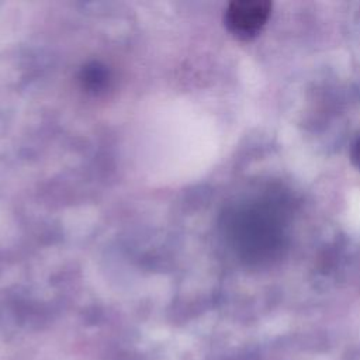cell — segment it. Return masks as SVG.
Here are the masks:
<instances>
[{
    "instance_id": "1",
    "label": "cell",
    "mask_w": 360,
    "mask_h": 360,
    "mask_svg": "<svg viewBox=\"0 0 360 360\" xmlns=\"http://www.w3.org/2000/svg\"><path fill=\"white\" fill-rule=\"evenodd\" d=\"M235 239L246 259L255 263L274 260L284 248V232L277 210L267 202L242 210L236 217Z\"/></svg>"
},
{
    "instance_id": "2",
    "label": "cell",
    "mask_w": 360,
    "mask_h": 360,
    "mask_svg": "<svg viewBox=\"0 0 360 360\" xmlns=\"http://www.w3.org/2000/svg\"><path fill=\"white\" fill-rule=\"evenodd\" d=\"M271 3L264 0H239L228 6L225 24L232 35L239 39H252L267 22Z\"/></svg>"
},
{
    "instance_id": "3",
    "label": "cell",
    "mask_w": 360,
    "mask_h": 360,
    "mask_svg": "<svg viewBox=\"0 0 360 360\" xmlns=\"http://www.w3.org/2000/svg\"><path fill=\"white\" fill-rule=\"evenodd\" d=\"M350 159H352V163L354 165V167L357 170H360V135L356 138V141L352 145Z\"/></svg>"
}]
</instances>
